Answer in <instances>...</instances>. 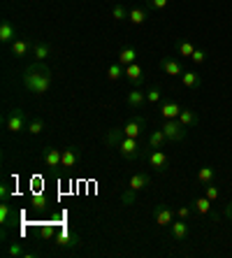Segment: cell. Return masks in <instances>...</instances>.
Listing matches in <instances>:
<instances>
[{
	"mask_svg": "<svg viewBox=\"0 0 232 258\" xmlns=\"http://www.w3.org/2000/svg\"><path fill=\"white\" fill-rule=\"evenodd\" d=\"M7 253H10V256H14V258H21V256L30 258V256H33V253H26V251H24V246L19 244V242H14L12 246H7Z\"/></svg>",
	"mask_w": 232,
	"mask_h": 258,
	"instance_id": "34",
	"label": "cell"
},
{
	"mask_svg": "<svg viewBox=\"0 0 232 258\" xmlns=\"http://www.w3.org/2000/svg\"><path fill=\"white\" fill-rule=\"evenodd\" d=\"M153 219L161 228H170L174 221V212L167 207V205H156L153 207Z\"/></svg>",
	"mask_w": 232,
	"mask_h": 258,
	"instance_id": "8",
	"label": "cell"
},
{
	"mask_svg": "<svg viewBox=\"0 0 232 258\" xmlns=\"http://www.w3.org/2000/svg\"><path fill=\"white\" fill-rule=\"evenodd\" d=\"M0 223H3V235H5V230L14 223V212H12V207H10L7 203L0 205Z\"/></svg>",
	"mask_w": 232,
	"mask_h": 258,
	"instance_id": "23",
	"label": "cell"
},
{
	"mask_svg": "<svg viewBox=\"0 0 232 258\" xmlns=\"http://www.w3.org/2000/svg\"><path fill=\"white\" fill-rule=\"evenodd\" d=\"M121 77H125V68L116 60V63H112V66L107 68V79L109 82H119Z\"/></svg>",
	"mask_w": 232,
	"mask_h": 258,
	"instance_id": "30",
	"label": "cell"
},
{
	"mask_svg": "<svg viewBox=\"0 0 232 258\" xmlns=\"http://www.w3.org/2000/svg\"><path fill=\"white\" fill-rule=\"evenodd\" d=\"M204 196H207L211 203H214V200H218V196H220L218 186H216V184H207V186H204Z\"/></svg>",
	"mask_w": 232,
	"mask_h": 258,
	"instance_id": "36",
	"label": "cell"
},
{
	"mask_svg": "<svg viewBox=\"0 0 232 258\" xmlns=\"http://www.w3.org/2000/svg\"><path fill=\"white\" fill-rule=\"evenodd\" d=\"M174 49H177V54L184 56V58H191L193 51H195L193 42H188V40H177V42H174Z\"/></svg>",
	"mask_w": 232,
	"mask_h": 258,
	"instance_id": "29",
	"label": "cell"
},
{
	"mask_svg": "<svg viewBox=\"0 0 232 258\" xmlns=\"http://www.w3.org/2000/svg\"><path fill=\"white\" fill-rule=\"evenodd\" d=\"M112 17H114V21H128V17H130V10H125L123 5H114L112 7Z\"/></svg>",
	"mask_w": 232,
	"mask_h": 258,
	"instance_id": "32",
	"label": "cell"
},
{
	"mask_svg": "<svg viewBox=\"0 0 232 258\" xmlns=\"http://www.w3.org/2000/svg\"><path fill=\"white\" fill-rule=\"evenodd\" d=\"M167 142V138H165V133H163V128L161 131H151L149 133V140H146V144H149V149H163V144Z\"/></svg>",
	"mask_w": 232,
	"mask_h": 258,
	"instance_id": "26",
	"label": "cell"
},
{
	"mask_svg": "<svg viewBox=\"0 0 232 258\" xmlns=\"http://www.w3.org/2000/svg\"><path fill=\"white\" fill-rule=\"evenodd\" d=\"M167 5H170V0H146L149 10H165Z\"/></svg>",
	"mask_w": 232,
	"mask_h": 258,
	"instance_id": "39",
	"label": "cell"
},
{
	"mask_svg": "<svg viewBox=\"0 0 232 258\" xmlns=\"http://www.w3.org/2000/svg\"><path fill=\"white\" fill-rule=\"evenodd\" d=\"M146 161H149V165L156 172H161V174L167 172V168H170V161H167V156L161 149H151L149 154H146Z\"/></svg>",
	"mask_w": 232,
	"mask_h": 258,
	"instance_id": "6",
	"label": "cell"
},
{
	"mask_svg": "<svg viewBox=\"0 0 232 258\" xmlns=\"http://www.w3.org/2000/svg\"><path fill=\"white\" fill-rule=\"evenodd\" d=\"M28 131L33 133V135H40V133L44 131V121H42V119H33L28 123Z\"/></svg>",
	"mask_w": 232,
	"mask_h": 258,
	"instance_id": "37",
	"label": "cell"
},
{
	"mask_svg": "<svg viewBox=\"0 0 232 258\" xmlns=\"http://www.w3.org/2000/svg\"><path fill=\"white\" fill-rule=\"evenodd\" d=\"M181 84H184L186 89H200V84H202V77H200L195 70H186L184 75H181Z\"/></svg>",
	"mask_w": 232,
	"mask_h": 258,
	"instance_id": "22",
	"label": "cell"
},
{
	"mask_svg": "<svg viewBox=\"0 0 232 258\" xmlns=\"http://www.w3.org/2000/svg\"><path fill=\"white\" fill-rule=\"evenodd\" d=\"M30 51H33V44H30L28 40H21V37H17V40L10 44V54H12L14 58H24Z\"/></svg>",
	"mask_w": 232,
	"mask_h": 258,
	"instance_id": "13",
	"label": "cell"
},
{
	"mask_svg": "<svg viewBox=\"0 0 232 258\" xmlns=\"http://www.w3.org/2000/svg\"><path fill=\"white\" fill-rule=\"evenodd\" d=\"M193 205H195V212L200 216H204V214H209V212H211V200H209L207 196H202V198H195V200H193Z\"/></svg>",
	"mask_w": 232,
	"mask_h": 258,
	"instance_id": "31",
	"label": "cell"
},
{
	"mask_svg": "<svg viewBox=\"0 0 232 258\" xmlns=\"http://www.w3.org/2000/svg\"><path fill=\"white\" fill-rule=\"evenodd\" d=\"M191 214H193V212H191V207H188V205H181V207L177 210V216H179V219H184V221H188V219H191Z\"/></svg>",
	"mask_w": 232,
	"mask_h": 258,
	"instance_id": "40",
	"label": "cell"
},
{
	"mask_svg": "<svg viewBox=\"0 0 232 258\" xmlns=\"http://www.w3.org/2000/svg\"><path fill=\"white\" fill-rule=\"evenodd\" d=\"M116 149H119V154L125 158V161H137V158L144 154V147L139 144V140H135V138H121V142L116 144Z\"/></svg>",
	"mask_w": 232,
	"mask_h": 258,
	"instance_id": "2",
	"label": "cell"
},
{
	"mask_svg": "<svg viewBox=\"0 0 232 258\" xmlns=\"http://www.w3.org/2000/svg\"><path fill=\"white\" fill-rule=\"evenodd\" d=\"M181 105L179 102H174V100H163L161 102V116L163 119H179V114H181Z\"/></svg>",
	"mask_w": 232,
	"mask_h": 258,
	"instance_id": "15",
	"label": "cell"
},
{
	"mask_svg": "<svg viewBox=\"0 0 232 258\" xmlns=\"http://www.w3.org/2000/svg\"><path fill=\"white\" fill-rule=\"evenodd\" d=\"M121 203L125 205V207H130V205L137 203V191H132L130 186H125V191L121 193Z\"/></svg>",
	"mask_w": 232,
	"mask_h": 258,
	"instance_id": "33",
	"label": "cell"
},
{
	"mask_svg": "<svg viewBox=\"0 0 232 258\" xmlns=\"http://www.w3.org/2000/svg\"><path fill=\"white\" fill-rule=\"evenodd\" d=\"M137 56H139V51H137L135 47H123L119 51V63L121 66H132V63H137Z\"/></svg>",
	"mask_w": 232,
	"mask_h": 258,
	"instance_id": "20",
	"label": "cell"
},
{
	"mask_svg": "<svg viewBox=\"0 0 232 258\" xmlns=\"http://www.w3.org/2000/svg\"><path fill=\"white\" fill-rule=\"evenodd\" d=\"M21 79H24L26 91L35 93V96H44V93L51 89L54 75H51V68L44 66V60H35V63H30L24 70Z\"/></svg>",
	"mask_w": 232,
	"mask_h": 258,
	"instance_id": "1",
	"label": "cell"
},
{
	"mask_svg": "<svg viewBox=\"0 0 232 258\" xmlns=\"http://www.w3.org/2000/svg\"><path fill=\"white\" fill-rule=\"evenodd\" d=\"M79 161H82V147H77V144H72V147H65L63 149V158H60V168H77Z\"/></svg>",
	"mask_w": 232,
	"mask_h": 258,
	"instance_id": "5",
	"label": "cell"
},
{
	"mask_svg": "<svg viewBox=\"0 0 232 258\" xmlns=\"http://www.w3.org/2000/svg\"><path fill=\"white\" fill-rule=\"evenodd\" d=\"M128 21H130V24H135V26L146 24V21H149V10H146V7H132Z\"/></svg>",
	"mask_w": 232,
	"mask_h": 258,
	"instance_id": "21",
	"label": "cell"
},
{
	"mask_svg": "<svg viewBox=\"0 0 232 258\" xmlns=\"http://www.w3.org/2000/svg\"><path fill=\"white\" fill-rule=\"evenodd\" d=\"M195 181L200 184V186L214 184V181H216V170H214V168H209V165L200 168V170H197V174H195Z\"/></svg>",
	"mask_w": 232,
	"mask_h": 258,
	"instance_id": "19",
	"label": "cell"
},
{
	"mask_svg": "<svg viewBox=\"0 0 232 258\" xmlns=\"http://www.w3.org/2000/svg\"><path fill=\"white\" fill-rule=\"evenodd\" d=\"M54 242H56V244H60V246H79V235L72 233L70 228H63L54 237Z\"/></svg>",
	"mask_w": 232,
	"mask_h": 258,
	"instance_id": "16",
	"label": "cell"
},
{
	"mask_svg": "<svg viewBox=\"0 0 232 258\" xmlns=\"http://www.w3.org/2000/svg\"><path fill=\"white\" fill-rule=\"evenodd\" d=\"M191 60L195 63V66H202L204 60H207V51H204V49H195L193 56H191Z\"/></svg>",
	"mask_w": 232,
	"mask_h": 258,
	"instance_id": "38",
	"label": "cell"
},
{
	"mask_svg": "<svg viewBox=\"0 0 232 258\" xmlns=\"http://www.w3.org/2000/svg\"><path fill=\"white\" fill-rule=\"evenodd\" d=\"M170 235H172V240L184 242L186 237L191 235V228H188V223H186L184 219H179V221H172V226H170Z\"/></svg>",
	"mask_w": 232,
	"mask_h": 258,
	"instance_id": "14",
	"label": "cell"
},
{
	"mask_svg": "<svg viewBox=\"0 0 232 258\" xmlns=\"http://www.w3.org/2000/svg\"><path fill=\"white\" fill-rule=\"evenodd\" d=\"M7 198H10V184H7V181H3V184H0V200H3V203H7Z\"/></svg>",
	"mask_w": 232,
	"mask_h": 258,
	"instance_id": "41",
	"label": "cell"
},
{
	"mask_svg": "<svg viewBox=\"0 0 232 258\" xmlns=\"http://www.w3.org/2000/svg\"><path fill=\"white\" fill-rule=\"evenodd\" d=\"M161 70L165 72V75H170V77H181V75L186 72V68H184V63H181V60L172 58V56H167V58L161 60Z\"/></svg>",
	"mask_w": 232,
	"mask_h": 258,
	"instance_id": "10",
	"label": "cell"
},
{
	"mask_svg": "<svg viewBox=\"0 0 232 258\" xmlns=\"http://www.w3.org/2000/svg\"><path fill=\"white\" fill-rule=\"evenodd\" d=\"M149 184H151V177L146 172H135L130 179H128V186H130L132 191H142V188H146Z\"/></svg>",
	"mask_w": 232,
	"mask_h": 258,
	"instance_id": "18",
	"label": "cell"
},
{
	"mask_svg": "<svg viewBox=\"0 0 232 258\" xmlns=\"http://www.w3.org/2000/svg\"><path fill=\"white\" fill-rule=\"evenodd\" d=\"M146 102H151V105H158V102H161V89H158V86H151V89L146 91Z\"/></svg>",
	"mask_w": 232,
	"mask_h": 258,
	"instance_id": "35",
	"label": "cell"
},
{
	"mask_svg": "<svg viewBox=\"0 0 232 258\" xmlns=\"http://www.w3.org/2000/svg\"><path fill=\"white\" fill-rule=\"evenodd\" d=\"M30 205H33V210L35 212H44L47 210V205H49V196H44V193H40V191L30 193Z\"/></svg>",
	"mask_w": 232,
	"mask_h": 258,
	"instance_id": "28",
	"label": "cell"
},
{
	"mask_svg": "<svg viewBox=\"0 0 232 258\" xmlns=\"http://www.w3.org/2000/svg\"><path fill=\"white\" fill-rule=\"evenodd\" d=\"M144 128H146V121H144V116H132L130 121H125L123 133L128 135V138L139 140L144 135Z\"/></svg>",
	"mask_w": 232,
	"mask_h": 258,
	"instance_id": "7",
	"label": "cell"
},
{
	"mask_svg": "<svg viewBox=\"0 0 232 258\" xmlns=\"http://www.w3.org/2000/svg\"><path fill=\"white\" fill-rule=\"evenodd\" d=\"M121 138H125V133H123V128H109L107 133H105V144H107V147H114V149H116V144L121 142Z\"/></svg>",
	"mask_w": 232,
	"mask_h": 258,
	"instance_id": "24",
	"label": "cell"
},
{
	"mask_svg": "<svg viewBox=\"0 0 232 258\" xmlns=\"http://www.w3.org/2000/svg\"><path fill=\"white\" fill-rule=\"evenodd\" d=\"M179 121H181L186 128H195L200 119H197V112H193L191 107H184L181 109V114H179Z\"/></svg>",
	"mask_w": 232,
	"mask_h": 258,
	"instance_id": "25",
	"label": "cell"
},
{
	"mask_svg": "<svg viewBox=\"0 0 232 258\" xmlns=\"http://www.w3.org/2000/svg\"><path fill=\"white\" fill-rule=\"evenodd\" d=\"M30 54H33V58L35 60H47L49 56H51V47H49L47 42H35Z\"/></svg>",
	"mask_w": 232,
	"mask_h": 258,
	"instance_id": "27",
	"label": "cell"
},
{
	"mask_svg": "<svg viewBox=\"0 0 232 258\" xmlns=\"http://www.w3.org/2000/svg\"><path fill=\"white\" fill-rule=\"evenodd\" d=\"M163 133H165L167 142H184L186 135H188L186 126L179 119H167L165 123H163Z\"/></svg>",
	"mask_w": 232,
	"mask_h": 258,
	"instance_id": "3",
	"label": "cell"
},
{
	"mask_svg": "<svg viewBox=\"0 0 232 258\" xmlns=\"http://www.w3.org/2000/svg\"><path fill=\"white\" fill-rule=\"evenodd\" d=\"M5 128L14 135H19L21 131H26V114L21 107H14L5 114Z\"/></svg>",
	"mask_w": 232,
	"mask_h": 258,
	"instance_id": "4",
	"label": "cell"
},
{
	"mask_svg": "<svg viewBox=\"0 0 232 258\" xmlns=\"http://www.w3.org/2000/svg\"><path fill=\"white\" fill-rule=\"evenodd\" d=\"M125 102H128V107L130 109H142L144 102H146V91H142L139 86H135L130 93H125Z\"/></svg>",
	"mask_w": 232,
	"mask_h": 258,
	"instance_id": "11",
	"label": "cell"
},
{
	"mask_svg": "<svg viewBox=\"0 0 232 258\" xmlns=\"http://www.w3.org/2000/svg\"><path fill=\"white\" fill-rule=\"evenodd\" d=\"M42 163L47 168H60V158H63V149H56V147H44L40 154Z\"/></svg>",
	"mask_w": 232,
	"mask_h": 258,
	"instance_id": "9",
	"label": "cell"
},
{
	"mask_svg": "<svg viewBox=\"0 0 232 258\" xmlns=\"http://www.w3.org/2000/svg\"><path fill=\"white\" fill-rule=\"evenodd\" d=\"M225 219H227V221H232V203L225 205Z\"/></svg>",
	"mask_w": 232,
	"mask_h": 258,
	"instance_id": "42",
	"label": "cell"
},
{
	"mask_svg": "<svg viewBox=\"0 0 232 258\" xmlns=\"http://www.w3.org/2000/svg\"><path fill=\"white\" fill-rule=\"evenodd\" d=\"M125 79H128L132 86H142V82H144V68L139 66V63L125 66Z\"/></svg>",
	"mask_w": 232,
	"mask_h": 258,
	"instance_id": "12",
	"label": "cell"
},
{
	"mask_svg": "<svg viewBox=\"0 0 232 258\" xmlns=\"http://www.w3.org/2000/svg\"><path fill=\"white\" fill-rule=\"evenodd\" d=\"M14 40H17V28H14V24L12 21H3L0 24V42L3 44H12Z\"/></svg>",
	"mask_w": 232,
	"mask_h": 258,
	"instance_id": "17",
	"label": "cell"
}]
</instances>
